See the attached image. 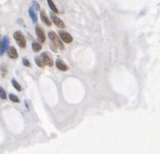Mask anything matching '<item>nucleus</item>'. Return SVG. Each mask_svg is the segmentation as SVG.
<instances>
[{
	"mask_svg": "<svg viewBox=\"0 0 160 154\" xmlns=\"http://www.w3.org/2000/svg\"><path fill=\"white\" fill-rule=\"evenodd\" d=\"M49 37H50L51 42H53L58 48H60L61 50L64 49V45H63V42L61 41V39H60L58 35H56L54 32H49Z\"/></svg>",
	"mask_w": 160,
	"mask_h": 154,
	"instance_id": "1",
	"label": "nucleus"
},
{
	"mask_svg": "<svg viewBox=\"0 0 160 154\" xmlns=\"http://www.w3.org/2000/svg\"><path fill=\"white\" fill-rule=\"evenodd\" d=\"M13 36H14L15 41L18 42V45L20 46L21 48H25V47H26V39H25V37H24L22 32H20V31L15 32Z\"/></svg>",
	"mask_w": 160,
	"mask_h": 154,
	"instance_id": "2",
	"label": "nucleus"
},
{
	"mask_svg": "<svg viewBox=\"0 0 160 154\" xmlns=\"http://www.w3.org/2000/svg\"><path fill=\"white\" fill-rule=\"evenodd\" d=\"M40 60L42 61L43 65H48V66H53V60L51 58V55L48 53V52H43L41 53V57H40Z\"/></svg>",
	"mask_w": 160,
	"mask_h": 154,
	"instance_id": "3",
	"label": "nucleus"
},
{
	"mask_svg": "<svg viewBox=\"0 0 160 154\" xmlns=\"http://www.w3.org/2000/svg\"><path fill=\"white\" fill-rule=\"evenodd\" d=\"M58 37H60V39L63 40L65 44H71V41H73V37L69 33L67 32H64V31H60L58 32Z\"/></svg>",
	"mask_w": 160,
	"mask_h": 154,
	"instance_id": "4",
	"label": "nucleus"
},
{
	"mask_svg": "<svg viewBox=\"0 0 160 154\" xmlns=\"http://www.w3.org/2000/svg\"><path fill=\"white\" fill-rule=\"evenodd\" d=\"M51 20H52V22L60 28H65V23L63 22L62 20L60 18H58L56 15H54V14L51 13Z\"/></svg>",
	"mask_w": 160,
	"mask_h": 154,
	"instance_id": "5",
	"label": "nucleus"
},
{
	"mask_svg": "<svg viewBox=\"0 0 160 154\" xmlns=\"http://www.w3.org/2000/svg\"><path fill=\"white\" fill-rule=\"evenodd\" d=\"M36 34H37L38 39L40 40V42H45V32H43V29H42L41 26H39V25H37V26H36Z\"/></svg>",
	"mask_w": 160,
	"mask_h": 154,
	"instance_id": "6",
	"label": "nucleus"
},
{
	"mask_svg": "<svg viewBox=\"0 0 160 154\" xmlns=\"http://www.w3.org/2000/svg\"><path fill=\"white\" fill-rule=\"evenodd\" d=\"M7 51H8V55H9L10 59L15 60L18 58V51H16V49H15L14 47H8V48H7Z\"/></svg>",
	"mask_w": 160,
	"mask_h": 154,
	"instance_id": "7",
	"label": "nucleus"
},
{
	"mask_svg": "<svg viewBox=\"0 0 160 154\" xmlns=\"http://www.w3.org/2000/svg\"><path fill=\"white\" fill-rule=\"evenodd\" d=\"M55 65H56V67H58L60 71H63V72H66V71H68V66H67L66 64L64 63V61L61 60V59L56 60Z\"/></svg>",
	"mask_w": 160,
	"mask_h": 154,
	"instance_id": "8",
	"label": "nucleus"
},
{
	"mask_svg": "<svg viewBox=\"0 0 160 154\" xmlns=\"http://www.w3.org/2000/svg\"><path fill=\"white\" fill-rule=\"evenodd\" d=\"M8 45H9V39L7 37H5L2 39V42L0 44V55H3L5 53V49L8 48Z\"/></svg>",
	"mask_w": 160,
	"mask_h": 154,
	"instance_id": "9",
	"label": "nucleus"
},
{
	"mask_svg": "<svg viewBox=\"0 0 160 154\" xmlns=\"http://www.w3.org/2000/svg\"><path fill=\"white\" fill-rule=\"evenodd\" d=\"M40 18H41V21L45 23L47 26H50V25H51V21H50V18H48L45 11H40Z\"/></svg>",
	"mask_w": 160,
	"mask_h": 154,
	"instance_id": "10",
	"label": "nucleus"
},
{
	"mask_svg": "<svg viewBox=\"0 0 160 154\" xmlns=\"http://www.w3.org/2000/svg\"><path fill=\"white\" fill-rule=\"evenodd\" d=\"M47 2H48V5H49L50 9H51V11H52L53 13H58V8H56V5H54V2L52 1V0H47Z\"/></svg>",
	"mask_w": 160,
	"mask_h": 154,
	"instance_id": "11",
	"label": "nucleus"
},
{
	"mask_svg": "<svg viewBox=\"0 0 160 154\" xmlns=\"http://www.w3.org/2000/svg\"><path fill=\"white\" fill-rule=\"evenodd\" d=\"M28 13H29V16H31V21L34 23L37 22V15H36V13H35V10L33 9V8H29V9H28Z\"/></svg>",
	"mask_w": 160,
	"mask_h": 154,
	"instance_id": "12",
	"label": "nucleus"
},
{
	"mask_svg": "<svg viewBox=\"0 0 160 154\" xmlns=\"http://www.w3.org/2000/svg\"><path fill=\"white\" fill-rule=\"evenodd\" d=\"M41 47H42V46L40 45L39 42H37V41H34V42H33V50H34L35 52L40 51V50H41Z\"/></svg>",
	"mask_w": 160,
	"mask_h": 154,
	"instance_id": "13",
	"label": "nucleus"
},
{
	"mask_svg": "<svg viewBox=\"0 0 160 154\" xmlns=\"http://www.w3.org/2000/svg\"><path fill=\"white\" fill-rule=\"evenodd\" d=\"M12 85H13V87H14V88H15V89H16L18 91H21V90H22V87H21V85H20V84H18V82H16V80H15V79H12Z\"/></svg>",
	"mask_w": 160,
	"mask_h": 154,
	"instance_id": "14",
	"label": "nucleus"
},
{
	"mask_svg": "<svg viewBox=\"0 0 160 154\" xmlns=\"http://www.w3.org/2000/svg\"><path fill=\"white\" fill-rule=\"evenodd\" d=\"M9 99L11 100V101H13V102H15V103H18V102H20V99H18L15 95H12V93L9 95Z\"/></svg>",
	"mask_w": 160,
	"mask_h": 154,
	"instance_id": "15",
	"label": "nucleus"
},
{
	"mask_svg": "<svg viewBox=\"0 0 160 154\" xmlns=\"http://www.w3.org/2000/svg\"><path fill=\"white\" fill-rule=\"evenodd\" d=\"M0 98H1V99H3V100L7 99V93H5V91L3 90L1 87H0Z\"/></svg>",
	"mask_w": 160,
	"mask_h": 154,
	"instance_id": "16",
	"label": "nucleus"
},
{
	"mask_svg": "<svg viewBox=\"0 0 160 154\" xmlns=\"http://www.w3.org/2000/svg\"><path fill=\"white\" fill-rule=\"evenodd\" d=\"M35 61H36V64H37L39 67H43V66H45L43 63H42V61L40 60V58H35Z\"/></svg>",
	"mask_w": 160,
	"mask_h": 154,
	"instance_id": "17",
	"label": "nucleus"
},
{
	"mask_svg": "<svg viewBox=\"0 0 160 154\" xmlns=\"http://www.w3.org/2000/svg\"><path fill=\"white\" fill-rule=\"evenodd\" d=\"M33 9L37 10V11H39L40 10V5L37 1H33Z\"/></svg>",
	"mask_w": 160,
	"mask_h": 154,
	"instance_id": "18",
	"label": "nucleus"
},
{
	"mask_svg": "<svg viewBox=\"0 0 160 154\" xmlns=\"http://www.w3.org/2000/svg\"><path fill=\"white\" fill-rule=\"evenodd\" d=\"M23 64H24L25 66H27V67H31V63H29V61H28L26 58L23 59Z\"/></svg>",
	"mask_w": 160,
	"mask_h": 154,
	"instance_id": "19",
	"label": "nucleus"
},
{
	"mask_svg": "<svg viewBox=\"0 0 160 154\" xmlns=\"http://www.w3.org/2000/svg\"><path fill=\"white\" fill-rule=\"evenodd\" d=\"M50 48H51V49L53 50L54 52H56V51H58V47H56V46L54 45L53 42H51V44H50Z\"/></svg>",
	"mask_w": 160,
	"mask_h": 154,
	"instance_id": "20",
	"label": "nucleus"
},
{
	"mask_svg": "<svg viewBox=\"0 0 160 154\" xmlns=\"http://www.w3.org/2000/svg\"><path fill=\"white\" fill-rule=\"evenodd\" d=\"M1 72H2V76H5V74H7V67H5V65L1 66Z\"/></svg>",
	"mask_w": 160,
	"mask_h": 154,
	"instance_id": "21",
	"label": "nucleus"
},
{
	"mask_svg": "<svg viewBox=\"0 0 160 154\" xmlns=\"http://www.w3.org/2000/svg\"><path fill=\"white\" fill-rule=\"evenodd\" d=\"M0 44H1V42H0Z\"/></svg>",
	"mask_w": 160,
	"mask_h": 154,
	"instance_id": "22",
	"label": "nucleus"
}]
</instances>
